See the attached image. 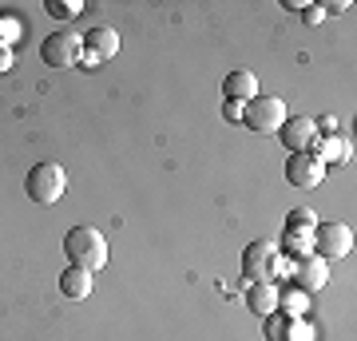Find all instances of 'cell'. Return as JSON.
<instances>
[{
    "label": "cell",
    "mask_w": 357,
    "mask_h": 341,
    "mask_svg": "<svg viewBox=\"0 0 357 341\" xmlns=\"http://www.w3.org/2000/svg\"><path fill=\"white\" fill-rule=\"evenodd\" d=\"M243 107H246V103L227 100V107H222V112H227V119H230V123H243Z\"/></svg>",
    "instance_id": "21"
},
{
    "label": "cell",
    "mask_w": 357,
    "mask_h": 341,
    "mask_svg": "<svg viewBox=\"0 0 357 341\" xmlns=\"http://www.w3.org/2000/svg\"><path fill=\"white\" fill-rule=\"evenodd\" d=\"M84 48L91 52V56H100V60H112L115 52H119V32H115L112 24H96L84 36Z\"/></svg>",
    "instance_id": "10"
},
{
    "label": "cell",
    "mask_w": 357,
    "mask_h": 341,
    "mask_svg": "<svg viewBox=\"0 0 357 341\" xmlns=\"http://www.w3.org/2000/svg\"><path fill=\"white\" fill-rule=\"evenodd\" d=\"M266 333H270V341H286V326H282V317H274V314H270Z\"/></svg>",
    "instance_id": "20"
},
{
    "label": "cell",
    "mask_w": 357,
    "mask_h": 341,
    "mask_svg": "<svg viewBox=\"0 0 357 341\" xmlns=\"http://www.w3.org/2000/svg\"><path fill=\"white\" fill-rule=\"evenodd\" d=\"M91 286H96V274L79 270V266H68L64 274H60V294L72 298V302H84V298L91 294Z\"/></svg>",
    "instance_id": "11"
},
{
    "label": "cell",
    "mask_w": 357,
    "mask_h": 341,
    "mask_svg": "<svg viewBox=\"0 0 357 341\" xmlns=\"http://www.w3.org/2000/svg\"><path fill=\"white\" fill-rule=\"evenodd\" d=\"M44 8H48V16H56V20H72V16L84 13V4H79V0H48Z\"/></svg>",
    "instance_id": "16"
},
{
    "label": "cell",
    "mask_w": 357,
    "mask_h": 341,
    "mask_svg": "<svg viewBox=\"0 0 357 341\" xmlns=\"http://www.w3.org/2000/svg\"><path fill=\"white\" fill-rule=\"evenodd\" d=\"M243 274L250 282H274V274H282V254L274 242H255L243 250Z\"/></svg>",
    "instance_id": "5"
},
{
    "label": "cell",
    "mask_w": 357,
    "mask_h": 341,
    "mask_svg": "<svg viewBox=\"0 0 357 341\" xmlns=\"http://www.w3.org/2000/svg\"><path fill=\"white\" fill-rule=\"evenodd\" d=\"M282 143H286V151H314V143H318V127H314V119L310 115H294V119H286L282 123Z\"/></svg>",
    "instance_id": "8"
},
{
    "label": "cell",
    "mask_w": 357,
    "mask_h": 341,
    "mask_svg": "<svg viewBox=\"0 0 357 341\" xmlns=\"http://www.w3.org/2000/svg\"><path fill=\"white\" fill-rule=\"evenodd\" d=\"M246 305L255 310V314L270 317L278 310V286L274 282H250V290H246Z\"/></svg>",
    "instance_id": "12"
},
{
    "label": "cell",
    "mask_w": 357,
    "mask_h": 341,
    "mask_svg": "<svg viewBox=\"0 0 357 341\" xmlns=\"http://www.w3.org/2000/svg\"><path fill=\"white\" fill-rule=\"evenodd\" d=\"M314 151H318L321 163H333V159H345L349 155V139L345 135H326L321 143H314Z\"/></svg>",
    "instance_id": "15"
},
{
    "label": "cell",
    "mask_w": 357,
    "mask_h": 341,
    "mask_svg": "<svg viewBox=\"0 0 357 341\" xmlns=\"http://www.w3.org/2000/svg\"><path fill=\"white\" fill-rule=\"evenodd\" d=\"M286 179H290L294 187H318L321 179H326V163H321L314 151H294L290 159H286Z\"/></svg>",
    "instance_id": "7"
},
{
    "label": "cell",
    "mask_w": 357,
    "mask_h": 341,
    "mask_svg": "<svg viewBox=\"0 0 357 341\" xmlns=\"http://www.w3.org/2000/svg\"><path fill=\"white\" fill-rule=\"evenodd\" d=\"M354 250V230L345 227V222H318L314 227V254L318 258H345V254Z\"/></svg>",
    "instance_id": "6"
},
{
    "label": "cell",
    "mask_w": 357,
    "mask_h": 341,
    "mask_svg": "<svg viewBox=\"0 0 357 341\" xmlns=\"http://www.w3.org/2000/svg\"><path fill=\"white\" fill-rule=\"evenodd\" d=\"M294 278H298V290L318 294L321 286L330 282V266H326V258H318V254H306V258H298V266H294Z\"/></svg>",
    "instance_id": "9"
},
{
    "label": "cell",
    "mask_w": 357,
    "mask_h": 341,
    "mask_svg": "<svg viewBox=\"0 0 357 341\" xmlns=\"http://www.w3.org/2000/svg\"><path fill=\"white\" fill-rule=\"evenodd\" d=\"M302 16H306V24H321V16L326 13H321V4H306V13Z\"/></svg>",
    "instance_id": "22"
},
{
    "label": "cell",
    "mask_w": 357,
    "mask_h": 341,
    "mask_svg": "<svg viewBox=\"0 0 357 341\" xmlns=\"http://www.w3.org/2000/svg\"><path fill=\"white\" fill-rule=\"evenodd\" d=\"M64 254H68V262L72 266L96 274V270L107 266V238H103L96 227H72L64 234Z\"/></svg>",
    "instance_id": "1"
},
{
    "label": "cell",
    "mask_w": 357,
    "mask_h": 341,
    "mask_svg": "<svg viewBox=\"0 0 357 341\" xmlns=\"http://www.w3.org/2000/svg\"><path fill=\"white\" fill-rule=\"evenodd\" d=\"M79 63H84V68H96V63H103L100 56H91V52H84V56H79Z\"/></svg>",
    "instance_id": "25"
},
{
    "label": "cell",
    "mask_w": 357,
    "mask_h": 341,
    "mask_svg": "<svg viewBox=\"0 0 357 341\" xmlns=\"http://www.w3.org/2000/svg\"><path fill=\"white\" fill-rule=\"evenodd\" d=\"M20 36V20H16V16H0V48H8V40H16Z\"/></svg>",
    "instance_id": "18"
},
{
    "label": "cell",
    "mask_w": 357,
    "mask_h": 341,
    "mask_svg": "<svg viewBox=\"0 0 357 341\" xmlns=\"http://www.w3.org/2000/svg\"><path fill=\"white\" fill-rule=\"evenodd\" d=\"M24 190H28V199H32V202H40V206H52V202L64 199L68 171H64L60 163H36L32 171H28V179H24Z\"/></svg>",
    "instance_id": "2"
},
{
    "label": "cell",
    "mask_w": 357,
    "mask_h": 341,
    "mask_svg": "<svg viewBox=\"0 0 357 341\" xmlns=\"http://www.w3.org/2000/svg\"><path fill=\"white\" fill-rule=\"evenodd\" d=\"M345 8H349L345 0H333V4H321V13H345Z\"/></svg>",
    "instance_id": "24"
},
{
    "label": "cell",
    "mask_w": 357,
    "mask_h": 341,
    "mask_svg": "<svg viewBox=\"0 0 357 341\" xmlns=\"http://www.w3.org/2000/svg\"><path fill=\"white\" fill-rule=\"evenodd\" d=\"M286 119H290V115H286V100H278V96H262V91H258L255 100H246V107H243V123L250 127V131H258V135L282 131Z\"/></svg>",
    "instance_id": "3"
},
{
    "label": "cell",
    "mask_w": 357,
    "mask_h": 341,
    "mask_svg": "<svg viewBox=\"0 0 357 341\" xmlns=\"http://www.w3.org/2000/svg\"><path fill=\"white\" fill-rule=\"evenodd\" d=\"M13 48H0V72H13Z\"/></svg>",
    "instance_id": "23"
},
{
    "label": "cell",
    "mask_w": 357,
    "mask_h": 341,
    "mask_svg": "<svg viewBox=\"0 0 357 341\" xmlns=\"http://www.w3.org/2000/svg\"><path fill=\"white\" fill-rule=\"evenodd\" d=\"M222 96H227V100H238V103L255 100L258 96V76L255 72H230V76L222 79Z\"/></svg>",
    "instance_id": "13"
},
{
    "label": "cell",
    "mask_w": 357,
    "mask_h": 341,
    "mask_svg": "<svg viewBox=\"0 0 357 341\" xmlns=\"http://www.w3.org/2000/svg\"><path fill=\"white\" fill-rule=\"evenodd\" d=\"M282 246H286L294 258L314 254V227H294V222H286V238H282Z\"/></svg>",
    "instance_id": "14"
},
{
    "label": "cell",
    "mask_w": 357,
    "mask_h": 341,
    "mask_svg": "<svg viewBox=\"0 0 357 341\" xmlns=\"http://www.w3.org/2000/svg\"><path fill=\"white\" fill-rule=\"evenodd\" d=\"M306 302H310V294H306V290H290V294H286V305H290V310H282V314L302 317V314H306Z\"/></svg>",
    "instance_id": "17"
},
{
    "label": "cell",
    "mask_w": 357,
    "mask_h": 341,
    "mask_svg": "<svg viewBox=\"0 0 357 341\" xmlns=\"http://www.w3.org/2000/svg\"><path fill=\"white\" fill-rule=\"evenodd\" d=\"M79 56H84V40L76 32H68V28H56L40 44V60L48 63V68H72V63H79Z\"/></svg>",
    "instance_id": "4"
},
{
    "label": "cell",
    "mask_w": 357,
    "mask_h": 341,
    "mask_svg": "<svg viewBox=\"0 0 357 341\" xmlns=\"http://www.w3.org/2000/svg\"><path fill=\"white\" fill-rule=\"evenodd\" d=\"M286 222H294V227H318V218H314V211H306V206H302V211H294V215L286 218Z\"/></svg>",
    "instance_id": "19"
}]
</instances>
